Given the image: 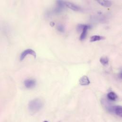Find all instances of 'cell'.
<instances>
[{"label": "cell", "mask_w": 122, "mask_h": 122, "mask_svg": "<svg viewBox=\"0 0 122 122\" xmlns=\"http://www.w3.org/2000/svg\"><path fill=\"white\" fill-rule=\"evenodd\" d=\"M44 103L43 101L39 99L36 98L30 101L29 103V109L32 112L39 111L43 107Z\"/></svg>", "instance_id": "1"}, {"label": "cell", "mask_w": 122, "mask_h": 122, "mask_svg": "<svg viewBox=\"0 0 122 122\" xmlns=\"http://www.w3.org/2000/svg\"><path fill=\"white\" fill-rule=\"evenodd\" d=\"M28 55H31L33 56L35 58H36V53L33 50L30 49H28L24 51L20 54V61H22Z\"/></svg>", "instance_id": "2"}, {"label": "cell", "mask_w": 122, "mask_h": 122, "mask_svg": "<svg viewBox=\"0 0 122 122\" xmlns=\"http://www.w3.org/2000/svg\"><path fill=\"white\" fill-rule=\"evenodd\" d=\"M25 86L28 89L34 87L36 85V80L33 78H28L24 82Z\"/></svg>", "instance_id": "3"}, {"label": "cell", "mask_w": 122, "mask_h": 122, "mask_svg": "<svg viewBox=\"0 0 122 122\" xmlns=\"http://www.w3.org/2000/svg\"><path fill=\"white\" fill-rule=\"evenodd\" d=\"M110 112H114L117 116L122 117V107L120 106L110 107L109 108Z\"/></svg>", "instance_id": "4"}, {"label": "cell", "mask_w": 122, "mask_h": 122, "mask_svg": "<svg viewBox=\"0 0 122 122\" xmlns=\"http://www.w3.org/2000/svg\"><path fill=\"white\" fill-rule=\"evenodd\" d=\"M57 7L55 9V12L56 13H60L63 9L65 7V1L62 0H58L57 1Z\"/></svg>", "instance_id": "5"}, {"label": "cell", "mask_w": 122, "mask_h": 122, "mask_svg": "<svg viewBox=\"0 0 122 122\" xmlns=\"http://www.w3.org/2000/svg\"><path fill=\"white\" fill-rule=\"evenodd\" d=\"M91 28V26L89 25H85V27L84 28V29H83L82 31V33L81 34V36L80 37V40L82 41L83 40H84L87 35V31L89 29H90Z\"/></svg>", "instance_id": "6"}, {"label": "cell", "mask_w": 122, "mask_h": 122, "mask_svg": "<svg viewBox=\"0 0 122 122\" xmlns=\"http://www.w3.org/2000/svg\"><path fill=\"white\" fill-rule=\"evenodd\" d=\"M79 83L81 86H87L90 84V82L88 76H83L79 80Z\"/></svg>", "instance_id": "7"}, {"label": "cell", "mask_w": 122, "mask_h": 122, "mask_svg": "<svg viewBox=\"0 0 122 122\" xmlns=\"http://www.w3.org/2000/svg\"><path fill=\"white\" fill-rule=\"evenodd\" d=\"M65 5L66 6L74 11H78L80 10V8L78 6L70 2L65 1Z\"/></svg>", "instance_id": "8"}, {"label": "cell", "mask_w": 122, "mask_h": 122, "mask_svg": "<svg viewBox=\"0 0 122 122\" xmlns=\"http://www.w3.org/2000/svg\"><path fill=\"white\" fill-rule=\"evenodd\" d=\"M97 1L102 6L106 7H110L112 3L111 1L109 0H98Z\"/></svg>", "instance_id": "9"}, {"label": "cell", "mask_w": 122, "mask_h": 122, "mask_svg": "<svg viewBox=\"0 0 122 122\" xmlns=\"http://www.w3.org/2000/svg\"><path fill=\"white\" fill-rule=\"evenodd\" d=\"M105 39H106V37H105L104 36H99V35H94V36H92L90 38V41L91 42H95L97 41H99L103 40H105Z\"/></svg>", "instance_id": "10"}, {"label": "cell", "mask_w": 122, "mask_h": 122, "mask_svg": "<svg viewBox=\"0 0 122 122\" xmlns=\"http://www.w3.org/2000/svg\"><path fill=\"white\" fill-rule=\"evenodd\" d=\"M107 98L111 101H116L118 98L117 95L114 92H110L107 94Z\"/></svg>", "instance_id": "11"}, {"label": "cell", "mask_w": 122, "mask_h": 122, "mask_svg": "<svg viewBox=\"0 0 122 122\" xmlns=\"http://www.w3.org/2000/svg\"><path fill=\"white\" fill-rule=\"evenodd\" d=\"M109 60L107 57L103 56L100 59V62L104 66H107L109 64Z\"/></svg>", "instance_id": "12"}, {"label": "cell", "mask_w": 122, "mask_h": 122, "mask_svg": "<svg viewBox=\"0 0 122 122\" xmlns=\"http://www.w3.org/2000/svg\"><path fill=\"white\" fill-rule=\"evenodd\" d=\"M57 30L61 32H65V27L61 24H58L57 26Z\"/></svg>", "instance_id": "13"}, {"label": "cell", "mask_w": 122, "mask_h": 122, "mask_svg": "<svg viewBox=\"0 0 122 122\" xmlns=\"http://www.w3.org/2000/svg\"><path fill=\"white\" fill-rule=\"evenodd\" d=\"M85 24H79L78 25H77V27H76V30L78 32H81L82 31L83 29H84V27H85Z\"/></svg>", "instance_id": "14"}, {"label": "cell", "mask_w": 122, "mask_h": 122, "mask_svg": "<svg viewBox=\"0 0 122 122\" xmlns=\"http://www.w3.org/2000/svg\"><path fill=\"white\" fill-rule=\"evenodd\" d=\"M44 122H48V121H44Z\"/></svg>", "instance_id": "15"}]
</instances>
